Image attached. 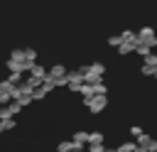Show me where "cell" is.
Returning a JSON list of instances; mask_svg holds the SVG:
<instances>
[{
	"label": "cell",
	"instance_id": "ac0fdd59",
	"mask_svg": "<svg viewBox=\"0 0 157 152\" xmlns=\"http://www.w3.org/2000/svg\"><path fill=\"white\" fill-rule=\"evenodd\" d=\"M142 64H147V66H152V69H157V54H152V51H150V54L145 56V61H142Z\"/></svg>",
	"mask_w": 157,
	"mask_h": 152
},
{
	"label": "cell",
	"instance_id": "5b68a950",
	"mask_svg": "<svg viewBox=\"0 0 157 152\" xmlns=\"http://www.w3.org/2000/svg\"><path fill=\"white\" fill-rule=\"evenodd\" d=\"M83 105H88L91 113H101V110L108 105V98H105V96H91V98L83 101Z\"/></svg>",
	"mask_w": 157,
	"mask_h": 152
},
{
	"label": "cell",
	"instance_id": "9a60e30c",
	"mask_svg": "<svg viewBox=\"0 0 157 152\" xmlns=\"http://www.w3.org/2000/svg\"><path fill=\"white\" fill-rule=\"evenodd\" d=\"M22 51H25V61L27 64H34L37 61V51L34 49H22Z\"/></svg>",
	"mask_w": 157,
	"mask_h": 152
},
{
	"label": "cell",
	"instance_id": "2e32d148",
	"mask_svg": "<svg viewBox=\"0 0 157 152\" xmlns=\"http://www.w3.org/2000/svg\"><path fill=\"white\" fill-rule=\"evenodd\" d=\"M7 81H10L12 86H20V83H22V74H17V71H10V76H7Z\"/></svg>",
	"mask_w": 157,
	"mask_h": 152
},
{
	"label": "cell",
	"instance_id": "e0dca14e",
	"mask_svg": "<svg viewBox=\"0 0 157 152\" xmlns=\"http://www.w3.org/2000/svg\"><path fill=\"white\" fill-rule=\"evenodd\" d=\"M44 98H47V91H44V88H42V86H39V88H34V91H32V101H44Z\"/></svg>",
	"mask_w": 157,
	"mask_h": 152
},
{
	"label": "cell",
	"instance_id": "ba28073f",
	"mask_svg": "<svg viewBox=\"0 0 157 152\" xmlns=\"http://www.w3.org/2000/svg\"><path fill=\"white\" fill-rule=\"evenodd\" d=\"M132 49H135V42H120L118 44V54H132Z\"/></svg>",
	"mask_w": 157,
	"mask_h": 152
},
{
	"label": "cell",
	"instance_id": "4fadbf2b",
	"mask_svg": "<svg viewBox=\"0 0 157 152\" xmlns=\"http://www.w3.org/2000/svg\"><path fill=\"white\" fill-rule=\"evenodd\" d=\"M39 86H42V81H39V78H32V76H27V81H25V88L34 91V88H39Z\"/></svg>",
	"mask_w": 157,
	"mask_h": 152
},
{
	"label": "cell",
	"instance_id": "cb8c5ba5",
	"mask_svg": "<svg viewBox=\"0 0 157 152\" xmlns=\"http://www.w3.org/2000/svg\"><path fill=\"white\" fill-rule=\"evenodd\" d=\"M105 145H88V152H103Z\"/></svg>",
	"mask_w": 157,
	"mask_h": 152
},
{
	"label": "cell",
	"instance_id": "4316f807",
	"mask_svg": "<svg viewBox=\"0 0 157 152\" xmlns=\"http://www.w3.org/2000/svg\"><path fill=\"white\" fill-rule=\"evenodd\" d=\"M0 132H2V123H0Z\"/></svg>",
	"mask_w": 157,
	"mask_h": 152
},
{
	"label": "cell",
	"instance_id": "277c9868",
	"mask_svg": "<svg viewBox=\"0 0 157 152\" xmlns=\"http://www.w3.org/2000/svg\"><path fill=\"white\" fill-rule=\"evenodd\" d=\"M12 101H15V103H20V105L25 108V105H29V103H32V91H29V88H25V83H22L20 88H15V91H12Z\"/></svg>",
	"mask_w": 157,
	"mask_h": 152
},
{
	"label": "cell",
	"instance_id": "9c48e42d",
	"mask_svg": "<svg viewBox=\"0 0 157 152\" xmlns=\"http://www.w3.org/2000/svg\"><path fill=\"white\" fill-rule=\"evenodd\" d=\"M78 93L83 96V101H86V98H91V96H96V93H93V83H81Z\"/></svg>",
	"mask_w": 157,
	"mask_h": 152
},
{
	"label": "cell",
	"instance_id": "30bf717a",
	"mask_svg": "<svg viewBox=\"0 0 157 152\" xmlns=\"http://www.w3.org/2000/svg\"><path fill=\"white\" fill-rule=\"evenodd\" d=\"M71 142H76V145H86V142H88V132H86V130L74 132V140H71Z\"/></svg>",
	"mask_w": 157,
	"mask_h": 152
},
{
	"label": "cell",
	"instance_id": "44dd1931",
	"mask_svg": "<svg viewBox=\"0 0 157 152\" xmlns=\"http://www.w3.org/2000/svg\"><path fill=\"white\" fill-rule=\"evenodd\" d=\"M140 74H145V76H152V74H155V69H152V66H147V64H142V66H140Z\"/></svg>",
	"mask_w": 157,
	"mask_h": 152
},
{
	"label": "cell",
	"instance_id": "d6986e66",
	"mask_svg": "<svg viewBox=\"0 0 157 152\" xmlns=\"http://www.w3.org/2000/svg\"><path fill=\"white\" fill-rule=\"evenodd\" d=\"M135 147H137V142H123L118 147V152H135Z\"/></svg>",
	"mask_w": 157,
	"mask_h": 152
},
{
	"label": "cell",
	"instance_id": "7c38bea8",
	"mask_svg": "<svg viewBox=\"0 0 157 152\" xmlns=\"http://www.w3.org/2000/svg\"><path fill=\"white\" fill-rule=\"evenodd\" d=\"M103 132H88V145H103Z\"/></svg>",
	"mask_w": 157,
	"mask_h": 152
},
{
	"label": "cell",
	"instance_id": "603a6c76",
	"mask_svg": "<svg viewBox=\"0 0 157 152\" xmlns=\"http://www.w3.org/2000/svg\"><path fill=\"white\" fill-rule=\"evenodd\" d=\"M7 101H12V98H10V93H5V91L0 88V105H5Z\"/></svg>",
	"mask_w": 157,
	"mask_h": 152
},
{
	"label": "cell",
	"instance_id": "83f0119b",
	"mask_svg": "<svg viewBox=\"0 0 157 152\" xmlns=\"http://www.w3.org/2000/svg\"><path fill=\"white\" fill-rule=\"evenodd\" d=\"M56 152H59V150H56Z\"/></svg>",
	"mask_w": 157,
	"mask_h": 152
},
{
	"label": "cell",
	"instance_id": "5bb4252c",
	"mask_svg": "<svg viewBox=\"0 0 157 152\" xmlns=\"http://www.w3.org/2000/svg\"><path fill=\"white\" fill-rule=\"evenodd\" d=\"M137 39V34L132 32V29H125L123 34H120V42H135Z\"/></svg>",
	"mask_w": 157,
	"mask_h": 152
},
{
	"label": "cell",
	"instance_id": "3957f363",
	"mask_svg": "<svg viewBox=\"0 0 157 152\" xmlns=\"http://www.w3.org/2000/svg\"><path fill=\"white\" fill-rule=\"evenodd\" d=\"M135 42H142V44H147V47H157V29L155 27H142L140 32H137V39Z\"/></svg>",
	"mask_w": 157,
	"mask_h": 152
},
{
	"label": "cell",
	"instance_id": "6da1fadb",
	"mask_svg": "<svg viewBox=\"0 0 157 152\" xmlns=\"http://www.w3.org/2000/svg\"><path fill=\"white\" fill-rule=\"evenodd\" d=\"M66 74H69V69H66L64 64H54V66L47 71V78H52L54 86H66Z\"/></svg>",
	"mask_w": 157,
	"mask_h": 152
},
{
	"label": "cell",
	"instance_id": "8992f818",
	"mask_svg": "<svg viewBox=\"0 0 157 152\" xmlns=\"http://www.w3.org/2000/svg\"><path fill=\"white\" fill-rule=\"evenodd\" d=\"M20 110H22V105H20V103H15V101H7L5 105H0V120H5V118H15Z\"/></svg>",
	"mask_w": 157,
	"mask_h": 152
},
{
	"label": "cell",
	"instance_id": "8fae6325",
	"mask_svg": "<svg viewBox=\"0 0 157 152\" xmlns=\"http://www.w3.org/2000/svg\"><path fill=\"white\" fill-rule=\"evenodd\" d=\"M132 51H137L140 56H147L150 51H152V47H147V44H142V42H135V49Z\"/></svg>",
	"mask_w": 157,
	"mask_h": 152
},
{
	"label": "cell",
	"instance_id": "ffe728a7",
	"mask_svg": "<svg viewBox=\"0 0 157 152\" xmlns=\"http://www.w3.org/2000/svg\"><path fill=\"white\" fill-rule=\"evenodd\" d=\"M59 152H74V142L69 140V142H61L59 145Z\"/></svg>",
	"mask_w": 157,
	"mask_h": 152
},
{
	"label": "cell",
	"instance_id": "d4e9b609",
	"mask_svg": "<svg viewBox=\"0 0 157 152\" xmlns=\"http://www.w3.org/2000/svg\"><path fill=\"white\" fill-rule=\"evenodd\" d=\"M108 44H110V47H118V44H120V34H118V37H110Z\"/></svg>",
	"mask_w": 157,
	"mask_h": 152
},
{
	"label": "cell",
	"instance_id": "484cf974",
	"mask_svg": "<svg viewBox=\"0 0 157 152\" xmlns=\"http://www.w3.org/2000/svg\"><path fill=\"white\" fill-rule=\"evenodd\" d=\"M152 76H155V78H157V69H155V74H152Z\"/></svg>",
	"mask_w": 157,
	"mask_h": 152
},
{
	"label": "cell",
	"instance_id": "7402d4cb",
	"mask_svg": "<svg viewBox=\"0 0 157 152\" xmlns=\"http://www.w3.org/2000/svg\"><path fill=\"white\" fill-rule=\"evenodd\" d=\"M130 135H132V137H140V135H142V127H140V125H132V127H130Z\"/></svg>",
	"mask_w": 157,
	"mask_h": 152
},
{
	"label": "cell",
	"instance_id": "52a82bcc",
	"mask_svg": "<svg viewBox=\"0 0 157 152\" xmlns=\"http://www.w3.org/2000/svg\"><path fill=\"white\" fill-rule=\"evenodd\" d=\"M27 71H29V76H32V78H39V81H44V78H47V69H44L42 64H37V61H34V64H29V69H27Z\"/></svg>",
	"mask_w": 157,
	"mask_h": 152
},
{
	"label": "cell",
	"instance_id": "7a4b0ae2",
	"mask_svg": "<svg viewBox=\"0 0 157 152\" xmlns=\"http://www.w3.org/2000/svg\"><path fill=\"white\" fill-rule=\"evenodd\" d=\"M103 74H105V66H103V64H91V66H86V71H83V83H96V81L103 78Z\"/></svg>",
	"mask_w": 157,
	"mask_h": 152
}]
</instances>
